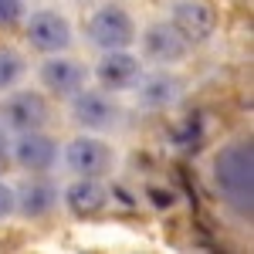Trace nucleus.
I'll list each match as a JSON object with an SVG mask.
<instances>
[{
  "label": "nucleus",
  "instance_id": "f257e3e1",
  "mask_svg": "<svg viewBox=\"0 0 254 254\" xmlns=\"http://www.w3.org/2000/svg\"><path fill=\"white\" fill-rule=\"evenodd\" d=\"M217 187L237 214H251V142H231L214 163Z\"/></svg>",
  "mask_w": 254,
  "mask_h": 254
},
{
  "label": "nucleus",
  "instance_id": "f03ea898",
  "mask_svg": "<svg viewBox=\"0 0 254 254\" xmlns=\"http://www.w3.org/2000/svg\"><path fill=\"white\" fill-rule=\"evenodd\" d=\"M88 38L102 51H122V48H129L136 41V24H132V17L122 7L109 3V7H102L95 17L88 20Z\"/></svg>",
  "mask_w": 254,
  "mask_h": 254
},
{
  "label": "nucleus",
  "instance_id": "7ed1b4c3",
  "mask_svg": "<svg viewBox=\"0 0 254 254\" xmlns=\"http://www.w3.org/2000/svg\"><path fill=\"white\" fill-rule=\"evenodd\" d=\"M48 119V105L38 92H17L0 105V126L3 129H14V132H31L41 129Z\"/></svg>",
  "mask_w": 254,
  "mask_h": 254
},
{
  "label": "nucleus",
  "instance_id": "20e7f679",
  "mask_svg": "<svg viewBox=\"0 0 254 254\" xmlns=\"http://www.w3.org/2000/svg\"><path fill=\"white\" fill-rule=\"evenodd\" d=\"M27 41L38 51H48V55L64 51L71 44V24L55 10H41V14H34L27 20Z\"/></svg>",
  "mask_w": 254,
  "mask_h": 254
},
{
  "label": "nucleus",
  "instance_id": "39448f33",
  "mask_svg": "<svg viewBox=\"0 0 254 254\" xmlns=\"http://www.w3.org/2000/svg\"><path fill=\"white\" fill-rule=\"evenodd\" d=\"M142 51H146V58H149V61L176 64V61L187 58L190 41L183 38L173 24H153V27H146V34H142Z\"/></svg>",
  "mask_w": 254,
  "mask_h": 254
},
{
  "label": "nucleus",
  "instance_id": "423d86ee",
  "mask_svg": "<svg viewBox=\"0 0 254 254\" xmlns=\"http://www.w3.org/2000/svg\"><path fill=\"white\" fill-rule=\"evenodd\" d=\"M64 159H68V166L78 176H102V173H109V166H112V149L102 139L78 136L68 142Z\"/></svg>",
  "mask_w": 254,
  "mask_h": 254
},
{
  "label": "nucleus",
  "instance_id": "0eeeda50",
  "mask_svg": "<svg viewBox=\"0 0 254 254\" xmlns=\"http://www.w3.org/2000/svg\"><path fill=\"white\" fill-rule=\"evenodd\" d=\"M173 27L190 41H207L217 27V14L203 0H180L173 7Z\"/></svg>",
  "mask_w": 254,
  "mask_h": 254
},
{
  "label": "nucleus",
  "instance_id": "6e6552de",
  "mask_svg": "<svg viewBox=\"0 0 254 254\" xmlns=\"http://www.w3.org/2000/svg\"><path fill=\"white\" fill-rule=\"evenodd\" d=\"M95 75H98V81H102V88H109V92H126V88H132L139 81V58L126 55V48H122V51H105V58L98 61Z\"/></svg>",
  "mask_w": 254,
  "mask_h": 254
},
{
  "label": "nucleus",
  "instance_id": "1a4fd4ad",
  "mask_svg": "<svg viewBox=\"0 0 254 254\" xmlns=\"http://www.w3.org/2000/svg\"><path fill=\"white\" fill-rule=\"evenodd\" d=\"M41 81L55 92V95H75L85 85V68L71 58H51L41 68Z\"/></svg>",
  "mask_w": 254,
  "mask_h": 254
},
{
  "label": "nucleus",
  "instance_id": "9d476101",
  "mask_svg": "<svg viewBox=\"0 0 254 254\" xmlns=\"http://www.w3.org/2000/svg\"><path fill=\"white\" fill-rule=\"evenodd\" d=\"M58 156V149H55V139L41 136L38 129H31V132H20L17 146H14V159H17L24 170H48L51 163Z\"/></svg>",
  "mask_w": 254,
  "mask_h": 254
},
{
  "label": "nucleus",
  "instance_id": "9b49d317",
  "mask_svg": "<svg viewBox=\"0 0 254 254\" xmlns=\"http://www.w3.org/2000/svg\"><path fill=\"white\" fill-rule=\"evenodd\" d=\"M68 207L75 217H95L105 203H109V190L98 183V176H81L78 183L68 187Z\"/></svg>",
  "mask_w": 254,
  "mask_h": 254
},
{
  "label": "nucleus",
  "instance_id": "f8f14e48",
  "mask_svg": "<svg viewBox=\"0 0 254 254\" xmlns=\"http://www.w3.org/2000/svg\"><path fill=\"white\" fill-rule=\"evenodd\" d=\"M75 119L85 129H105L116 119V105L98 92H75Z\"/></svg>",
  "mask_w": 254,
  "mask_h": 254
},
{
  "label": "nucleus",
  "instance_id": "ddd939ff",
  "mask_svg": "<svg viewBox=\"0 0 254 254\" xmlns=\"http://www.w3.org/2000/svg\"><path fill=\"white\" fill-rule=\"evenodd\" d=\"M55 196H58L55 187H48V183H31V187H24L20 210L27 217H41V214H48V210L55 207Z\"/></svg>",
  "mask_w": 254,
  "mask_h": 254
},
{
  "label": "nucleus",
  "instance_id": "4468645a",
  "mask_svg": "<svg viewBox=\"0 0 254 254\" xmlns=\"http://www.w3.org/2000/svg\"><path fill=\"white\" fill-rule=\"evenodd\" d=\"M173 98H176V81L166 78V75L149 78L146 88H142V102H146V105H170Z\"/></svg>",
  "mask_w": 254,
  "mask_h": 254
},
{
  "label": "nucleus",
  "instance_id": "2eb2a0df",
  "mask_svg": "<svg viewBox=\"0 0 254 254\" xmlns=\"http://www.w3.org/2000/svg\"><path fill=\"white\" fill-rule=\"evenodd\" d=\"M20 75V58L14 51H0V88H10Z\"/></svg>",
  "mask_w": 254,
  "mask_h": 254
},
{
  "label": "nucleus",
  "instance_id": "dca6fc26",
  "mask_svg": "<svg viewBox=\"0 0 254 254\" xmlns=\"http://www.w3.org/2000/svg\"><path fill=\"white\" fill-rule=\"evenodd\" d=\"M10 210H14V193H10V190L0 183V220L10 214Z\"/></svg>",
  "mask_w": 254,
  "mask_h": 254
},
{
  "label": "nucleus",
  "instance_id": "f3484780",
  "mask_svg": "<svg viewBox=\"0 0 254 254\" xmlns=\"http://www.w3.org/2000/svg\"><path fill=\"white\" fill-rule=\"evenodd\" d=\"M17 0H0V24H3V20H14L17 17Z\"/></svg>",
  "mask_w": 254,
  "mask_h": 254
},
{
  "label": "nucleus",
  "instance_id": "a211bd4d",
  "mask_svg": "<svg viewBox=\"0 0 254 254\" xmlns=\"http://www.w3.org/2000/svg\"><path fill=\"white\" fill-rule=\"evenodd\" d=\"M149 196H153L156 207H170L173 203V193H166V190H149Z\"/></svg>",
  "mask_w": 254,
  "mask_h": 254
},
{
  "label": "nucleus",
  "instance_id": "6ab92c4d",
  "mask_svg": "<svg viewBox=\"0 0 254 254\" xmlns=\"http://www.w3.org/2000/svg\"><path fill=\"white\" fill-rule=\"evenodd\" d=\"M7 163H10V156H7V149H3V146H0V173H3V170H7Z\"/></svg>",
  "mask_w": 254,
  "mask_h": 254
}]
</instances>
